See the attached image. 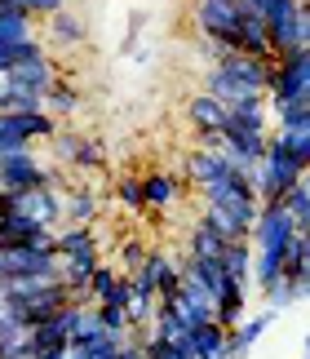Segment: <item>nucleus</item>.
Masks as SVG:
<instances>
[{
	"label": "nucleus",
	"mask_w": 310,
	"mask_h": 359,
	"mask_svg": "<svg viewBox=\"0 0 310 359\" xmlns=\"http://www.w3.org/2000/svg\"><path fill=\"white\" fill-rule=\"evenodd\" d=\"M284 275V248H252V266H248V284H257L262 293H271V284Z\"/></svg>",
	"instance_id": "15"
},
{
	"label": "nucleus",
	"mask_w": 310,
	"mask_h": 359,
	"mask_svg": "<svg viewBox=\"0 0 310 359\" xmlns=\"http://www.w3.org/2000/svg\"><path fill=\"white\" fill-rule=\"evenodd\" d=\"M32 36H40V22H32L27 13H0V45H18Z\"/></svg>",
	"instance_id": "23"
},
{
	"label": "nucleus",
	"mask_w": 310,
	"mask_h": 359,
	"mask_svg": "<svg viewBox=\"0 0 310 359\" xmlns=\"http://www.w3.org/2000/svg\"><path fill=\"white\" fill-rule=\"evenodd\" d=\"M266 76H271V62L222 49L217 58L204 67V93H208V98H217L222 107L262 102L266 98Z\"/></svg>",
	"instance_id": "2"
},
{
	"label": "nucleus",
	"mask_w": 310,
	"mask_h": 359,
	"mask_svg": "<svg viewBox=\"0 0 310 359\" xmlns=\"http://www.w3.org/2000/svg\"><path fill=\"white\" fill-rule=\"evenodd\" d=\"M142 257H147V244L142 240H124L120 244V275H137V266H142Z\"/></svg>",
	"instance_id": "28"
},
{
	"label": "nucleus",
	"mask_w": 310,
	"mask_h": 359,
	"mask_svg": "<svg viewBox=\"0 0 310 359\" xmlns=\"http://www.w3.org/2000/svg\"><path fill=\"white\" fill-rule=\"evenodd\" d=\"M116 200L124 204V209H133V213H142L147 204H142V177H133V173H124L120 182H116Z\"/></svg>",
	"instance_id": "26"
},
{
	"label": "nucleus",
	"mask_w": 310,
	"mask_h": 359,
	"mask_svg": "<svg viewBox=\"0 0 310 359\" xmlns=\"http://www.w3.org/2000/svg\"><path fill=\"white\" fill-rule=\"evenodd\" d=\"M102 337V324H97V306H80V320H76V333H72V346H84V341Z\"/></svg>",
	"instance_id": "27"
},
{
	"label": "nucleus",
	"mask_w": 310,
	"mask_h": 359,
	"mask_svg": "<svg viewBox=\"0 0 310 359\" xmlns=\"http://www.w3.org/2000/svg\"><path fill=\"white\" fill-rule=\"evenodd\" d=\"M271 129H310V98L288 102V107H271Z\"/></svg>",
	"instance_id": "24"
},
{
	"label": "nucleus",
	"mask_w": 310,
	"mask_h": 359,
	"mask_svg": "<svg viewBox=\"0 0 310 359\" xmlns=\"http://www.w3.org/2000/svg\"><path fill=\"white\" fill-rule=\"evenodd\" d=\"M204 222L217 231L222 240H248L252 222H257V196L248 187V173H227L217 182H208L204 191Z\"/></svg>",
	"instance_id": "1"
},
{
	"label": "nucleus",
	"mask_w": 310,
	"mask_h": 359,
	"mask_svg": "<svg viewBox=\"0 0 310 359\" xmlns=\"http://www.w3.org/2000/svg\"><path fill=\"white\" fill-rule=\"evenodd\" d=\"M58 9H67V0H22V13L32 22H45V18H53Z\"/></svg>",
	"instance_id": "29"
},
{
	"label": "nucleus",
	"mask_w": 310,
	"mask_h": 359,
	"mask_svg": "<svg viewBox=\"0 0 310 359\" xmlns=\"http://www.w3.org/2000/svg\"><path fill=\"white\" fill-rule=\"evenodd\" d=\"M102 213V196L93 187H67L62 191V222L67 226H93Z\"/></svg>",
	"instance_id": "12"
},
{
	"label": "nucleus",
	"mask_w": 310,
	"mask_h": 359,
	"mask_svg": "<svg viewBox=\"0 0 310 359\" xmlns=\"http://www.w3.org/2000/svg\"><path fill=\"white\" fill-rule=\"evenodd\" d=\"M310 98V49H292L284 58H271L266 76V107H288Z\"/></svg>",
	"instance_id": "4"
},
{
	"label": "nucleus",
	"mask_w": 310,
	"mask_h": 359,
	"mask_svg": "<svg viewBox=\"0 0 310 359\" xmlns=\"http://www.w3.org/2000/svg\"><path fill=\"white\" fill-rule=\"evenodd\" d=\"M45 359H76V355H45Z\"/></svg>",
	"instance_id": "31"
},
{
	"label": "nucleus",
	"mask_w": 310,
	"mask_h": 359,
	"mask_svg": "<svg viewBox=\"0 0 310 359\" xmlns=\"http://www.w3.org/2000/svg\"><path fill=\"white\" fill-rule=\"evenodd\" d=\"M279 204H284L288 222L310 236V173H306V177H297V182L284 191V200H279Z\"/></svg>",
	"instance_id": "18"
},
{
	"label": "nucleus",
	"mask_w": 310,
	"mask_h": 359,
	"mask_svg": "<svg viewBox=\"0 0 310 359\" xmlns=\"http://www.w3.org/2000/svg\"><path fill=\"white\" fill-rule=\"evenodd\" d=\"M222 346H227V328H217L213 320L191 328V337H187V355L191 359H222Z\"/></svg>",
	"instance_id": "17"
},
{
	"label": "nucleus",
	"mask_w": 310,
	"mask_h": 359,
	"mask_svg": "<svg viewBox=\"0 0 310 359\" xmlns=\"http://www.w3.org/2000/svg\"><path fill=\"white\" fill-rule=\"evenodd\" d=\"M89 40V22H84V13L80 9H58L53 18H45L40 22V45H53V49H76V45H84Z\"/></svg>",
	"instance_id": "9"
},
{
	"label": "nucleus",
	"mask_w": 310,
	"mask_h": 359,
	"mask_svg": "<svg viewBox=\"0 0 310 359\" xmlns=\"http://www.w3.org/2000/svg\"><path fill=\"white\" fill-rule=\"evenodd\" d=\"M5 76H9L13 93H32V98H45V89L53 85V80H62V62L45 49V53H36V58L13 62Z\"/></svg>",
	"instance_id": "7"
},
{
	"label": "nucleus",
	"mask_w": 310,
	"mask_h": 359,
	"mask_svg": "<svg viewBox=\"0 0 310 359\" xmlns=\"http://www.w3.org/2000/svg\"><path fill=\"white\" fill-rule=\"evenodd\" d=\"M116 359H147L142 351H137V333H133V337H129V341L120 346V355H116Z\"/></svg>",
	"instance_id": "30"
},
{
	"label": "nucleus",
	"mask_w": 310,
	"mask_h": 359,
	"mask_svg": "<svg viewBox=\"0 0 310 359\" xmlns=\"http://www.w3.org/2000/svg\"><path fill=\"white\" fill-rule=\"evenodd\" d=\"M116 280H120V271L111 266V262H97L93 275L84 280V302H89V306H102V302L116 293Z\"/></svg>",
	"instance_id": "21"
},
{
	"label": "nucleus",
	"mask_w": 310,
	"mask_h": 359,
	"mask_svg": "<svg viewBox=\"0 0 310 359\" xmlns=\"http://www.w3.org/2000/svg\"><path fill=\"white\" fill-rule=\"evenodd\" d=\"M217 262H222V271H227L235 284L252 288V284H248V266H252V244H248V240H227V248H222Z\"/></svg>",
	"instance_id": "19"
},
{
	"label": "nucleus",
	"mask_w": 310,
	"mask_h": 359,
	"mask_svg": "<svg viewBox=\"0 0 310 359\" xmlns=\"http://www.w3.org/2000/svg\"><path fill=\"white\" fill-rule=\"evenodd\" d=\"M187 120H191L195 137H213V133L227 129V107L200 89V93H191V98H187Z\"/></svg>",
	"instance_id": "11"
},
{
	"label": "nucleus",
	"mask_w": 310,
	"mask_h": 359,
	"mask_svg": "<svg viewBox=\"0 0 310 359\" xmlns=\"http://www.w3.org/2000/svg\"><path fill=\"white\" fill-rule=\"evenodd\" d=\"M5 209L18 213L22 222H32L40 231H58L62 226V196L49 187H27V191H13L5 196Z\"/></svg>",
	"instance_id": "6"
},
{
	"label": "nucleus",
	"mask_w": 310,
	"mask_h": 359,
	"mask_svg": "<svg viewBox=\"0 0 310 359\" xmlns=\"http://www.w3.org/2000/svg\"><path fill=\"white\" fill-rule=\"evenodd\" d=\"M297 177H306V169H297L292 156L271 137L266 151H262V160L248 169V187H252V196H257V204H266V200H284V191L297 182Z\"/></svg>",
	"instance_id": "3"
},
{
	"label": "nucleus",
	"mask_w": 310,
	"mask_h": 359,
	"mask_svg": "<svg viewBox=\"0 0 310 359\" xmlns=\"http://www.w3.org/2000/svg\"><path fill=\"white\" fill-rule=\"evenodd\" d=\"M107 169V147L97 142V137H84L80 142V156L72 164V173H102Z\"/></svg>",
	"instance_id": "25"
},
{
	"label": "nucleus",
	"mask_w": 310,
	"mask_h": 359,
	"mask_svg": "<svg viewBox=\"0 0 310 359\" xmlns=\"http://www.w3.org/2000/svg\"><path fill=\"white\" fill-rule=\"evenodd\" d=\"M292 236H297V226L288 222L284 204H279V200L257 204V222H252V231H248V244L252 248H288Z\"/></svg>",
	"instance_id": "8"
},
{
	"label": "nucleus",
	"mask_w": 310,
	"mask_h": 359,
	"mask_svg": "<svg viewBox=\"0 0 310 359\" xmlns=\"http://www.w3.org/2000/svg\"><path fill=\"white\" fill-rule=\"evenodd\" d=\"M222 248H227V240H222L204 217H195V226L187 236V257H222Z\"/></svg>",
	"instance_id": "20"
},
{
	"label": "nucleus",
	"mask_w": 310,
	"mask_h": 359,
	"mask_svg": "<svg viewBox=\"0 0 310 359\" xmlns=\"http://www.w3.org/2000/svg\"><path fill=\"white\" fill-rule=\"evenodd\" d=\"M177 200H182V182L173 173H147L142 177V204L147 209L160 213V209H173Z\"/></svg>",
	"instance_id": "14"
},
{
	"label": "nucleus",
	"mask_w": 310,
	"mask_h": 359,
	"mask_svg": "<svg viewBox=\"0 0 310 359\" xmlns=\"http://www.w3.org/2000/svg\"><path fill=\"white\" fill-rule=\"evenodd\" d=\"M227 173H239V169H231V160L222 156V151H208V147L187 151V182L195 191H204L208 182H217V177H227Z\"/></svg>",
	"instance_id": "10"
},
{
	"label": "nucleus",
	"mask_w": 310,
	"mask_h": 359,
	"mask_svg": "<svg viewBox=\"0 0 310 359\" xmlns=\"http://www.w3.org/2000/svg\"><path fill=\"white\" fill-rule=\"evenodd\" d=\"M191 18H195L200 40L235 53V32H239V5H235V0H195Z\"/></svg>",
	"instance_id": "5"
},
{
	"label": "nucleus",
	"mask_w": 310,
	"mask_h": 359,
	"mask_svg": "<svg viewBox=\"0 0 310 359\" xmlns=\"http://www.w3.org/2000/svg\"><path fill=\"white\" fill-rule=\"evenodd\" d=\"M271 137L292 156V164H297V169L310 173V129H271Z\"/></svg>",
	"instance_id": "22"
},
{
	"label": "nucleus",
	"mask_w": 310,
	"mask_h": 359,
	"mask_svg": "<svg viewBox=\"0 0 310 359\" xmlns=\"http://www.w3.org/2000/svg\"><path fill=\"white\" fill-rule=\"evenodd\" d=\"M40 111L62 120V116H76L80 111V89L72 85V80H53V85L45 89V98H40Z\"/></svg>",
	"instance_id": "16"
},
{
	"label": "nucleus",
	"mask_w": 310,
	"mask_h": 359,
	"mask_svg": "<svg viewBox=\"0 0 310 359\" xmlns=\"http://www.w3.org/2000/svg\"><path fill=\"white\" fill-rule=\"evenodd\" d=\"M222 133H271V107H266V98L227 107V129Z\"/></svg>",
	"instance_id": "13"
}]
</instances>
